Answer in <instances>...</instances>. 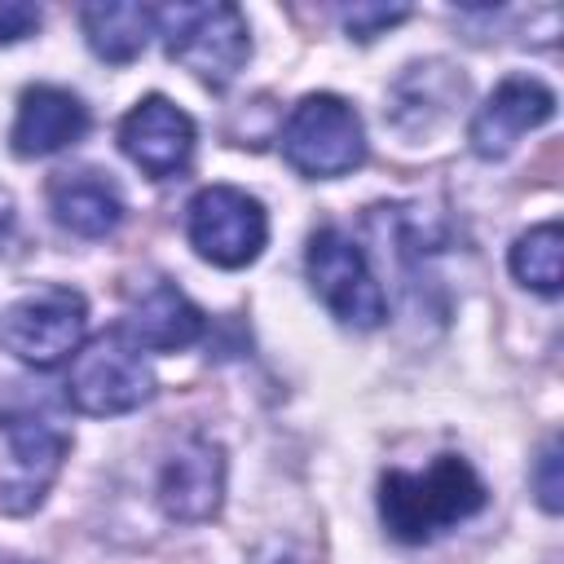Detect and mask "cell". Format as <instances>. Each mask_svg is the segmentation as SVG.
I'll use <instances>...</instances> for the list:
<instances>
[{
  "label": "cell",
  "mask_w": 564,
  "mask_h": 564,
  "mask_svg": "<svg viewBox=\"0 0 564 564\" xmlns=\"http://www.w3.org/2000/svg\"><path fill=\"white\" fill-rule=\"evenodd\" d=\"M489 489L463 454H441L427 467H388L379 476V516L397 542H432L445 529L485 511Z\"/></svg>",
  "instance_id": "1"
},
{
  "label": "cell",
  "mask_w": 564,
  "mask_h": 564,
  "mask_svg": "<svg viewBox=\"0 0 564 564\" xmlns=\"http://www.w3.org/2000/svg\"><path fill=\"white\" fill-rule=\"evenodd\" d=\"M154 22H159L167 57L181 62L185 70H194L212 88H225L251 53L247 18L238 4H216V0L163 4V9H154Z\"/></svg>",
  "instance_id": "2"
},
{
  "label": "cell",
  "mask_w": 564,
  "mask_h": 564,
  "mask_svg": "<svg viewBox=\"0 0 564 564\" xmlns=\"http://www.w3.org/2000/svg\"><path fill=\"white\" fill-rule=\"evenodd\" d=\"M282 154L304 176H317V181L344 176L366 163L361 115L335 93H308L282 128Z\"/></svg>",
  "instance_id": "3"
},
{
  "label": "cell",
  "mask_w": 564,
  "mask_h": 564,
  "mask_svg": "<svg viewBox=\"0 0 564 564\" xmlns=\"http://www.w3.org/2000/svg\"><path fill=\"white\" fill-rule=\"evenodd\" d=\"M66 397L79 414L93 419L128 414L154 397V370L145 366L141 348L123 339V330H106L84 352H75L66 375Z\"/></svg>",
  "instance_id": "4"
},
{
  "label": "cell",
  "mask_w": 564,
  "mask_h": 564,
  "mask_svg": "<svg viewBox=\"0 0 564 564\" xmlns=\"http://www.w3.org/2000/svg\"><path fill=\"white\" fill-rule=\"evenodd\" d=\"M88 326V300L75 286H40L0 313V348L26 366H57L70 357Z\"/></svg>",
  "instance_id": "5"
},
{
  "label": "cell",
  "mask_w": 564,
  "mask_h": 564,
  "mask_svg": "<svg viewBox=\"0 0 564 564\" xmlns=\"http://www.w3.org/2000/svg\"><path fill=\"white\" fill-rule=\"evenodd\" d=\"M0 436H4V458H0V511L4 516H26L44 502L53 489L70 436L53 427L48 419L31 410H4L0 414Z\"/></svg>",
  "instance_id": "6"
},
{
  "label": "cell",
  "mask_w": 564,
  "mask_h": 564,
  "mask_svg": "<svg viewBox=\"0 0 564 564\" xmlns=\"http://www.w3.org/2000/svg\"><path fill=\"white\" fill-rule=\"evenodd\" d=\"M304 269H308L313 291L322 295V304H326L344 326L375 330V326L388 317L383 286H379V278H375L366 251H361L348 234H339V229H317V234L308 238Z\"/></svg>",
  "instance_id": "7"
},
{
  "label": "cell",
  "mask_w": 564,
  "mask_h": 564,
  "mask_svg": "<svg viewBox=\"0 0 564 564\" xmlns=\"http://www.w3.org/2000/svg\"><path fill=\"white\" fill-rule=\"evenodd\" d=\"M185 234L189 247L220 264V269H242L251 264L264 242H269V216L260 207V198H251L238 185H207L189 198L185 212Z\"/></svg>",
  "instance_id": "8"
},
{
  "label": "cell",
  "mask_w": 564,
  "mask_h": 564,
  "mask_svg": "<svg viewBox=\"0 0 564 564\" xmlns=\"http://www.w3.org/2000/svg\"><path fill=\"white\" fill-rule=\"evenodd\" d=\"M225 498V449L194 432L159 467V507L176 524H203L220 511Z\"/></svg>",
  "instance_id": "9"
},
{
  "label": "cell",
  "mask_w": 564,
  "mask_h": 564,
  "mask_svg": "<svg viewBox=\"0 0 564 564\" xmlns=\"http://www.w3.org/2000/svg\"><path fill=\"white\" fill-rule=\"evenodd\" d=\"M119 145L123 154L154 181H167L176 172L189 167V154H194V119L167 101V97H145L137 101L123 123H119Z\"/></svg>",
  "instance_id": "10"
},
{
  "label": "cell",
  "mask_w": 564,
  "mask_h": 564,
  "mask_svg": "<svg viewBox=\"0 0 564 564\" xmlns=\"http://www.w3.org/2000/svg\"><path fill=\"white\" fill-rule=\"evenodd\" d=\"M555 115V93L533 79V75H507L489 101L476 110L471 128H467V141L480 159H502L524 132L542 128L546 119Z\"/></svg>",
  "instance_id": "11"
},
{
  "label": "cell",
  "mask_w": 564,
  "mask_h": 564,
  "mask_svg": "<svg viewBox=\"0 0 564 564\" xmlns=\"http://www.w3.org/2000/svg\"><path fill=\"white\" fill-rule=\"evenodd\" d=\"M88 132V106L57 84H35L18 97V119L9 128L13 154L22 159H44L66 145H75Z\"/></svg>",
  "instance_id": "12"
},
{
  "label": "cell",
  "mask_w": 564,
  "mask_h": 564,
  "mask_svg": "<svg viewBox=\"0 0 564 564\" xmlns=\"http://www.w3.org/2000/svg\"><path fill=\"white\" fill-rule=\"evenodd\" d=\"M48 207L53 220L79 238H106L123 225V189L97 172V167H75V172H57L48 181Z\"/></svg>",
  "instance_id": "13"
},
{
  "label": "cell",
  "mask_w": 564,
  "mask_h": 564,
  "mask_svg": "<svg viewBox=\"0 0 564 564\" xmlns=\"http://www.w3.org/2000/svg\"><path fill=\"white\" fill-rule=\"evenodd\" d=\"M203 335V313L172 282H150L123 313V339L150 352L189 348Z\"/></svg>",
  "instance_id": "14"
},
{
  "label": "cell",
  "mask_w": 564,
  "mask_h": 564,
  "mask_svg": "<svg viewBox=\"0 0 564 564\" xmlns=\"http://www.w3.org/2000/svg\"><path fill=\"white\" fill-rule=\"evenodd\" d=\"M467 79L445 62H419L392 84V123L401 132H427L432 123L449 119L463 101Z\"/></svg>",
  "instance_id": "15"
},
{
  "label": "cell",
  "mask_w": 564,
  "mask_h": 564,
  "mask_svg": "<svg viewBox=\"0 0 564 564\" xmlns=\"http://www.w3.org/2000/svg\"><path fill=\"white\" fill-rule=\"evenodd\" d=\"M79 26L88 35V48L101 57V62H132L145 40H150V26H154V9L145 4H128V0H106V4H84L79 9Z\"/></svg>",
  "instance_id": "16"
},
{
  "label": "cell",
  "mask_w": 564,
  "mask_h": 564,
  "mask_svg": "<svg viewBox=\"0 0 564 564\" xmlns=\"http://www.w3.org/2000/svg\"><path fill=\"white\" fill-rule=\"evenodd\" d=\"M511 273H516V282H524L538 295L560 291V225L555 220H542V225H533L529 234L516 238Z\"/></svg>",
  "instance_id": "17"
},
{
  "label": "cell",
  "mask_w": 564,
  "mask_h": 564,
  "mask_svg": "<svg viewBox=\"0 0 564 564\" xmlns=\"http://www.w3.org/2000/svg\"><path fill=\"white\" fill-rule=\"evenodd\" d=\"M339 18H344V31H348L352 40H375V35H383L388 26L405 22L410 9H405V4H348Z\"/></svg>",
  "instance_id": "18"
},
{
  "label": "cell",
  "mask_w": 564,
  "mask_h": 564,
  "mask_svg": "<svg viewBox=\"0 0 564 564\" xmlns=\"http://www.w3.org/2000/svg\"><path fill=\"white\" fill-rule=\"evenodd\" d=\"M533 489H538V502L555 516L560 511V494H564V480H560V441L551 436L546 445H542V454H538V463H533Z\"/></svg>",
  "instance_id": "19"
},
{
  "label": "cell",
  "mask_w": 564,
  "mask_h": 564,
  "mask_svg": "<svg viewBox=\"0 0 564 564\" xmlns=\"http://www.w3.org/2000/svg\"><path fill=\"white\" fill-rule=\"evenodd\" d=\"M40 31V9L26 0H0V44L26 40Z\"/></svg>",
  "instance_id": "20"
},
{
  "label": "cell",
  "mask_w": 564,
  "mask_h": 564,
  "mask_svg": "<svg viewBox=\"0 0 564 564\" xmlns=\"http://www.w3.org/2000/svg\"><path fill=\"white\" fill-rule=\"evenodd\" d=\"M9 225H13V194L0 185V238L9 234Z\"/></svg>",
  "instance_id": "21"
},
{
  "label": "cell",
  "mask_w": 564,
  "mask_h": 564,
  "mask_svg": "<svg viewBox=\"0 0 564 564\" xmlns=\"http://www.w3.org/2000/svg\"><path fill=\"white\" fill-rule=\"evenodd\" d=\"M260 564H300V560H295L291 551H282V546H273V551H269V555H264Z\"/></svg>",
  "instance_id": "22"
},
{
  "label": "cell",
  "mask_w": 564,
  "mask_h": 564,
  "mask_svg": "<svg viewBox=\"0 0 564 564\" xmlns=\"http://www.w3.org/2000/svg\"><path fill=\"white\" fill-rule=\"evenodd\" d=\"M0 564H18V560H0Z\"/></svg>",
  "instance_id": "23"
}]
</instances>
